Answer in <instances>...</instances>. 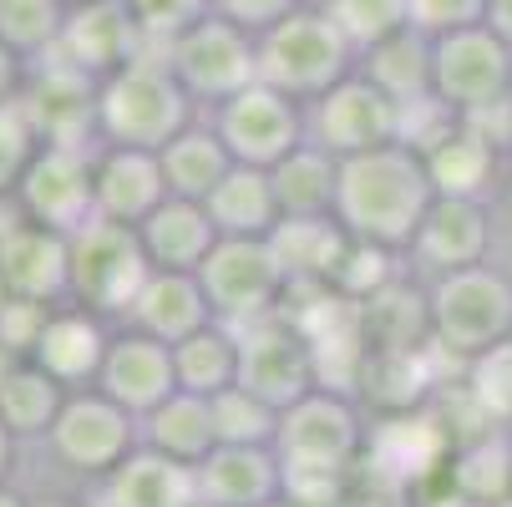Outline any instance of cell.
<instances>
[{
  "label": "cell",
  "mask_w": 512,
  "mask_h": 507,
  "mask_svg": "<svg viewBox=\"0 0 512 507\" xmlns=\"http://www.w3.org/2000/svg\"><path fill=\"white\" fill-rule=\"evenodd\" d=\"M436 203L426 158L411 142H386L376 153H360L340 163V188H335V219L355 244H376V249H411L421 234L426 213Z\"/></svg>",
  "instance_id": "cell-1"
},
{
  "label": "cell",
  "mask_w": 512,
  "mask_h": 507,
  "mask_svg": "<svg viewBox=\"0 0 512 507\" xmlns=\"http://www.w3.org/2000/svg\"><path fill=\"white\" fill-rule=\"evenodd\" d=\"M193 97L173 77L163 51H142L132 66L97 87V137L102 148L163 153L178 132L193 127Z\"/></svg>",
  "instance_id": "cell-2"
},
{
  "label": "cell",
  "mask_w": 512,
  "mask_h": 507,
  "mask_svg": "<svg viewBox=\"0 0 512 507\" xmlns=\"http://www.w3.org/2000/svg\"><path fill=\"white\" fill-rule=\"evenodd\" d=\"M355 66H360L355 46L340 36V26L315 0L259 36V82L305 107L320 102L330 87H340Z\"/></svg>",
  "instance_id": "cell-3"
},
{
  "label": "cell",
  "mask_w": 512,
  "mask_h": 507,
  "mask_svg": "<svg viewBox=\"0 0 512 507\" xmlns=\"http://www.w3.org/2000/svg\"><path fill=\"white\" fill-rule=\"evenodd\" d=\"M431 340L442 355L477 360L512 340V274L502 264H472L431 279Z\"/></svg>",
  "instance_id": "cell-4"
},
{
  "label": "cell",
  "mask_w": 512,
  "mask_h": 507,
  "mask_svg": "<svg viewBox=\"0 0 512 507\" xmlns=\"http://www.w3.org/2000/svg\"><path fill=\"white\" fill-rule=\"evenodd\" d=\"M153 264L142 254L137 229L127 224H87L82 234H71V305H82L92 315H132L142 284H148Z\"/></svg>",
  "instance_id": "cell-5"
},
{
  "label": "cell",
  "mask_w": 512,
  "mask_h": 507,
  "mask_svg": "<svg viewBox=\"0 0 512 507\" xmlns=\"http://www.w3.org/2000/svg\"><path fill=\"white\" fill-rule=\"evenodd\" d=\"M274 452L284 472H330V477L355 472L365 457V426L355 401L340 391H315L289 411H279Z\"/></svg>",
  "instance_id": "cell-6"
},
{
  "label": "cell",
  "mask_w": 512,
  "mask_h": 507,
  "mask_svg": "<svg viewBox=\"0 0 512 507\" xmlns=\"http://www.w3.org/2000/svg\"><path fill=\"white\" fill-rule=\"evenodd\" d=\"M198 284L213 305V320L244 330V325L279 310L289 274H284L269 239H218L198 269Z\"/></svg>",
  "instance_id": "cell-7"
},
{
  "label": "cell",
  "mask_w": 512,
  "mask_h": 507,
  "mask_svg": "<svg viewBox=\"0 0 512 507\" xmlns=\"http://www.w3.org/2000/svg\"><path fill=\"white\" fill-rule=\"evenodd\" d=\"M239 391L259 396L274 411H289L295 401L320 391L315 345L284 310L239 330Z\"/></svg>",
  "instance_id": "cell-8"
},
{
  "label": "cell",
  "mask_w": 512,
  "mask_h": 507,
  "mask_svg": "<svg viewBox=\"0 0 512 507\" xmlns=\"http://www.w3.org/2000/svg\"><path fill=\"white\" fill-rule=\"evenodd\" d=\"M163 56L173 66V77L183 82V92L203 107H218L259 82V36H249L244 26L224 16H203Z\"/></svg>",
  "instance_id": "cell-9"
},
{
  "label": "cell",
  "mask_w": 512,
  "mask_h": 507,
  "mask_svg": "<svg viewBox=\"0 0 512 507\" xmlns=\"http://www.w3.org/2000/svg\"><path fill=\"white\" fill-rule=\"evenodd\" d=\"M431 97L457 117L512 97V46L492 26H467L431 41Z\"/></svg>",
  "instance_id": "cell-10"
},
{
  "label": "cell",
  "mask_w": 512,
  "mask_h": 507,
  "mask_svg": "<svg viewBox=\"0 0 512 507\" xmlns=\"http://www.w3.org/2000/svg\"><path fill=\"white\" fill-rule=\"evenodd\" d=\"M46 447L61 467L102 482L107 472H117L142 447V421L132 411H122L112 396H102L97 386L71 391L56 426H51V437H46Z\"/></svg>",
  "instance_id": "cell-11"
},
{
  "label": "cell",
  "mask_w": 512,
  "mask_h": 507,
  "mask_svg": "<svg viewBox=\"0 0 512 507\" xmlns=\"http://www.w3.org/2000/svg\"><path fill=\"white\" fill-rule=\"evenodd\" d=\"M213 132L224 137V148L234 163L244 168H274L284 163L289 153L300 148V142H310V127H305V102L284 97L264 82L244 87L239 97L218 102L213 107Z\"/></svg>",
  "instance_id": "cell-12"
},
{
  "label": "cell",
  "mask_w": 512,
  "mask_h": 507,
  "mask_svg": "<svg viewBox=\"0 0 512 507\" xmlns=\"http://www.w3.org/2000/svg\"><path fill=\"white\" fill-rule=\"evenodd\" d=\"M305 127L315 148L345 163L386 148V142H401V107L355 66L340 87H330L320 102L305 107Z\"/></svg>",
  "instance_id": "cell-13"
},
{
  "label": "cell",
  "mask_w": 512,
  "mask_h": 507,
  "mask_svg": "<svg viewBox=\"0 0 512 507\" xmlns=\"http://www.w3.org/2000/svg\"><path fill=\"white\" fill-rule=\"evenodd\" d=\"M16 213L66 239L97 224V158L87 148H41L16 188Z\"/></svg>",
  "instance_id": "cell-14"
},
{
  "label": "cell",
  "mask_w": 512,
  "mask_h": 507,
  "mask_svg": "<svg viewBox=\"0 0 512 507\" xmlns=\"http://www.w3.org/2000/svg\"><path fill=\"white\" fill-rule=\"evenodd\" d=\"M97 87V77L61 61L56 51L26 66L21 102L46 148H87V137H97Z\"/></svg>",
  "instance_id": "cell-15"
},
{
  "label": "cell",
  "mask_w": 512,
  "mask_h": 507,
  "mask_svg": "<svg viewBox=\"0 0 512 507\" xmlns=\"http://www.w3.org/2000/svg\"><path fill=\"white\" fill-rule=\"evenodd\" d=\"M0 300H31V305H66L71 300V239L16 219L0 229Z\"/></svg>",
  "instance_id": "cell-16"
},
{
  "label": "cell",
  "mask_w": 512,
  "mask_h": 507,
  "mask_svg": "<svg viewBox=\"0 0 512 507\" xmlns=\"http://www.w3.org/2000/svg\"><path fill=\"white\" fill-rule=\"evenodd\" d=\"M492 244H497V213L487 203H477V198H436L406 254L421 274L442 279L452 269L487 264Z\"/></svg>",
  "instance_id": "cell-17"
},
{
  "label": "cell",
  "mask_w": 512,
  "mask_h": 507,
  "mask_svg": "<svg viewBox=\"0 0 512 507\" xmlns=\"http://www.w3.org/2000/svg\"><path fill=\"white\" fill-rule=\"evenodd\" d=\"M97 391L112 396L122 411H132L137 421L153 416L173 391H178V366H173V345L142 335V330H122L112 335V350L102 360V376H97Z\"/></svg>",
  "instance_id": "cell-18"
},
{
  "label": "cell",
  "mask_w": 512,
  "mask_h": 507,
  "mask_svg": "<svg viewBox=\"0 0 512 507\" xmlns=\"http://www.w3.org/2000/svg\"><path fill=\"white\" fill-rule=\"evenodd\" d=\"M142 51H148V41H142L127 0H92V6H77L66 16V31H61V46H56L61 61H71L97 82L117 77V71L132 66Z\"/></svg>",
  "instance_id": "cell-19"
},
{
  "label": "cell",
  "mask_w": 512,
  "mask_h": 507,
  "mask_svg": "<svg viewBox=\"0 0 512 507\" xmlns=\"http://www.w3.org/2000/svg\"><path fill=\"white\" fill-rule=\"evenodd\" d=\"M416 153L426 158V173H431L436 198H477V203L492 198L502 148H497L482 127H472L467 117H452V122L436 132L426 148H416Z\"/></svg>",
  "instance_id": "cell-20"
},
{
  "label": "cell",
  "mask_w": 512,
  "mask_h": 507,
  "mask_svg": "<svg viewBox=\"0 0 512 507\" xmlns=\"http://www.w3.org/2000/svg\"><path fill=\"white\" fill-rule=\"evenodd\" d=\"M107 350H112V335H107L102 315H92L82 305H56L36 350H31V360L46 376H56L66 391H92L97 376H102Z\"/></svg>",
  "instance_id": "cell-21"
},
{
  "label": "cell",
  "mask_w": 512,
  "mask_h": 507,
  "mask_svg": "<svg viewBox=\"0 0 512 507\" xmlns=\"http://www.w3.org/2000/svg\"><path fill=\"white\" fill-rule=\"evenodd\" d=\"M168 198L173 193H168L158 153H137V148H102L97 153V219L137 229Z\"/></svg>",
  "instance_id": "cell-22"
},
{
  "label": "cell",
  "mask_w": 512,
  "mask_h": 507,
  "mask_svg": "<svg viewBox=\"0 0 512 507\" xmlns=\"http://www.w3.org/2000/svg\"><path fill=\"white\" fill-rule=\"evenodd\" d=\"M284 492V462L274 447H213L198 467L203 507H269Z\"/></svg>",
  "instance_id": "cell-23"
},
{
  "label": "cell",
  "mask_w": 512,
  "mask_h": 507,
  "mask_svg": "<svg viewBox=\"0 0 512 507\" xmlns=\"http://www.w3.org/2000/svg\"><path fill=\"white\" fill-rule=\"evenodd\" d=\"M132 330L153 335L163 345H183L188 335H198L203 325H213V305L203 295L198 274H173V269H153L142 295L127 315Z\"/></svg>",
  "instance_id": "cell-24"
},
{
  "label": "cell",
  "mask_w": 512,
  "mask_h": 507,
  "mask_svg": "<svg viewBox=\"0 0 512 507\" xmlns=\"http://www.w3.org/2000/svg\"><path fill=\"white\" fill-rule=\"evenodd\" d=\"M102 507H203L198 472L153 447H137L117 472L102 477Z\"/></svg>",
  "instance_id": "cell-25"
},
{
  "label": "cell",
  "mask_w": 512,
  "mask_h": 507,
  "mask_svg": "<svg viewBox=\"0 0 512 507\" xmlns=\"http://www.w3.org/2000/svg\"><path fill=\"white\" fill-rule=\"evenodd\" d=\"M137 239H142V254H148L153 269H173V274H198L203 259L213 254L218 244V229L208 219L203 203H188V198H168L153 219L137 224Z\"/></svg>",
  "instance_id": "cell-26"
},
{
  "label": "cell",
  "mask_w": 512,
  "mask_h": 507,
  "mask_svg": "<svg viewBox=\"0 0 512 507\" xmlns=\"http://www.w3.org/2000/svg\"><path fill=\"white\" fill-rule=\"evenodd\" d=\"M447 497L477 507H512V431L487 426L477 437H462L447 462Z\"/></svg>",
  "instance_id": "cell-27"
},
{
  "label": "cell",
  "mask_w": 512,
  "mask_h": 507,
  "mask_svg": "<svg viewBox=\"0 0 512 507\" xmlns=\"http://www.w3.org/2000/svg\"><path fill=\"white\" fill-rule=\"evenodd\" d=\"M269 244H274L289 284H335L355 239L345 234L335 213H325V219H279Z\"/></svg>",
  "instance_id": "cell-28"
},
{
  "label": "cell",
  "mask_w": 512,
  "mask_h": 507,
  "mask_svg": "<svg viewBox=\"0 0 512 507\" xmlns=\"http://www.w3.org/2000/svg\"><path fill=\"white\" fill-rule=\"evenodd\" d=\"M208 219L218 229V239H269L279 229V198H274V183L264 168H244L234 163L229 178L208 193Z\"/></svg>",
  "instance_id": "cell-29"
},
{
  "label": "cell",
  "mask_w": 512,
  "mask_h": 507,
  "mask_svg": "<svg viewBox=\"0 0 512 507\" xmlns=\"http://www.w3.org/2000/svg\"><path fill=\"white\" fill-rule=\"evenodd\" d=\"M142 447H153L183 467H203L208 452L218 447V421H213V401L193 396V391H173L153 416H142Z\"/></svg>",
  "instance_id": "cell-30"
},
{
  "label": "cell",
  "mask_w": 512,
  "mask_h": 507,
  "mask_svg": "<svg viewBox=\"0 0 512 507\" xmlns=\"http://www.w3.org/2000/svg\"><path fill=\"white\" fill-rule=\"evenodd\" d=\"M274 198L284 219H325L335 213V188H340V158H330L315 142H300L284 163L269 168Z\"/></svg>",
  "instance_id": "cell-31"
},
{
  "label": "cell",
  "mask_w": 512,
  "mask_h": 507,
  "mask_svg": "<svg viewBox=\"0 0 512 507\" xmlns=\"http://www.w3.org/2000/svg\"><path fill=\"white\" fill-rule=\"evenodd\" d=\"M158 158H163L168 193L173 198H188V203H208V193L224 183L229 168H234V158L224 148V137L213 132V122H193L188 132H178L168 142Z\"/></svg>",
  "instance_id": "cell-32"
},
{
  "label": "cell",
  "mask_w": 512,
  "mask_h": 507,
  "mask_svg": "<svg viewBox=\"0 0 512 507\" xmlns=\"http://www.w3.org/2000/svg\"><path fill=\"white\" fill-rule=\"evenodd\" d=\"M66 396L71 391L56 376H46L36 360H21L6 376V386H0V426H6L16 442H46Z\"/></svg>",
  "instance_id": "cell-33"
},
{
  "label": "cell",
  "mask_w": 512,
  "mask_h": 507,
  "mask_svg": "<svg viewBox=\"0 0 512 507\" xmlns=\"http://www.w3.org/2000/svg\"><path fill=\"white\" fill-rule=\"evenodd\" d=\"M173 366H178V391L193 396H224L239 386V330L234 325H203L183 345H173Z\"/></svg>",
  "instance_id": "cell-34"
},
{
  "label": "cell",
  "mask_w": 512,
  "mask_h": 507,
  "mask_svg": "<svg viewBox=\"0 0 512 507\" xmlns=\"http://www.w3.org/2000/svg\"><path fill=\"white\" fill-rule=\"evenodd\" d=\"M360 71L371 77L396 107H411V102H426L431 97V36L421 31H401L391 41H381L376 51L360 56Z\"/></svg>",
  "instance_id": "cell-35"
},
{
  "label": "cell",
  "mask_w": 512,
  "mask_h": 507,
  "mask_svg": "<svg viewBox=\"0 0 512 507\" xmlns=\"http://www.w3.org/2000/svg\"><path fill=\"white\" fill-rule=\"evenodd\" d=\"M66 16V0H0V46H11L31 66L61 46Z\"/></svg>",
  "instance_id": "cell-36"
},
{
  "label": "cell",
  "mask_w": 512,
  "mask_h": 507,
  "mask_svg": "<svg viewBox=\"0 0 512 507\" xmlns=\"http://www.w3.org/2000/svg\"><path fill=\"white\" fill-rule=\"evenodd\" d=\"M315 6L340 26V36L355 46V56L376 51L381 41H391L411 26L406 0H315Z\"/></svg>",
  "instance_id": "cell-37"
},
{
  "label": "cell",
  "mask_w": 512,
  "mask_h": 507,
  "mask_svg": "<svg viewBox=\"0 0 512 507\" xmlns=\"http://www.w3.org/2000/svg\"><path fill=\"white\" fill-rule=\"evenodd\" d=\"M213 421H218V447H274L279 437V411L239 386L213 396Z\"/></svg>",
  "instance_id": "cell-38"
},
{
  "label": "cell",
  "mask_w": 512,
  "mask_h": 507,
  "mask_svg": "<svg viewBox=\"0 0 512 507\" xmlns=\"http://www.w3.org/2000/svg\"><path fill=\"white\" fill-rule=\"evenodd\" d=\"M467 391L482 411V426H502L512 431V340H502L497 350L467 360Z\"/></svg>",
  "instance_id": "cell-39"
},
{
  "label": "cell",
  "mask_w": 512,
  "mask_h": 507,
  "mask_svg": "<svg viewBox=\"0 0 512 507\" xmlns=\"http://www.w3.org/2000/svg\"><path fill=\"white\" fill-rule=\"evenodd\" d=\"M41 148H46V142H41L26 102L16 97V102L0 107V198H16V188H21V178L36 163Z\"/></svg>",
  "instance_id": "cell-40"
},
{
  "label": "cell",
  "mask_w": 512,
  "mask_h": 507,
  "mask_svg": "<svg viewBox=\"0 0 512 507\" xmlns=\"http://www.w3.org/2000/svg\"><path fill=\"white\" fill-rule=\"evenodd\" d=\"M127 11H132L142 41H148V51H168L188 26L213 16V0H127Z\"/></svg>",
  "instance_id": "cell-41"
},
{
  "label": "cell",
  "mask_w": 512,
  "mask_h": 507,
  "mask_svg": "<svg viewBox=\"0 0 512 507\" xmlns=\"http://www.w3.org/2000/svg\"><path fill=\"white\" fill-rule=\"evenodd\" d=\"M406 11H411V31L436 41V36H452L467 26H487L492 0H406Z\"/></svg>",
  "instance_id": "cell-42"
},
{
  "label": "cell",
  "mask_w": 512,
  "mask_h": 507,
  "mask_svg": "<svg viewBox=\"0 0 512 507\" xmlns=\"http://www.w3.org/2000/svg\"><path fill=\"white\" fill-rule=\"evenodd\" d=\"M300 6H310V0H213V16L244 26L249 36H264L269 26H279L284 16H295Z\"/></svg>",
  "instance_id": "cell-43"
},
{
  "label": "cell",
  "mask_w": 512,
  "mask_h": 507,
  "mask_svg": "<svg viewBox=\"0 0 512 507\" xmlns=\"http://www.w3.org/2000/svg\"><path fill=\"white\" fill-rule=\"evenodd\" d=\"M21 87H26V61H21L11 46H0V107L16 102Z\"/></svg>",
  "instance_id": "cell-44"
},
{
  "label": "cell",
  "mask_w": 512,
  "mask_h": 507,
  "mask_svg": "<svg viewBox=\"0 0 512 507\" xmlns=\"http://www.w3.org/2000/svg\"><path fill=\"white\" fill-rule=\"evenodd\" d=\"M487 26L512 46V0H492V11H487Z\"/></svg>",
  "instance_id": "cell-45"
},
{
  "label": "cell",
  "mask_w": 512,
  "mask_h": 507,
  "mask_svg": "<svg viewBox=\"0 0 512 507\" xmlns=\"http://www.w3.org/2000/svg\"><path fill=\"white\" fill-rule=\"evenodd\" d=\"M16 437H11V431L6 426H0V482H11V467H16Z\"/></svg>",
  "instance_id": "cell-46"
},
{
  "label": "cell",
  "mask_w": 512,
  "mask_h": 507,
  "mask_svg": "<svg viewBox=\"0 0 512 507\" xmlns=\"http://www.w3.org/2000/svg\"><path fill=\"white\" fill-rule=\"evenodd\" d=\"M0 507H41V502H31L21 487H11V482H0Z\"/></svg>",
  "instance_id": "cell-47"
},
{
  "label": "cell",
  "mask_w": 512,
  "mask_h": 507,
  "mask_svg": "<svg viewBox=\"0 0 512 507\" xmlns=\"http://www.w3.org/2000/svg\"><path fill=\"white\" fill-rule=\"evenodd\" d=\"M16 366H21V355H16V350H11L6 340H0V386H6V376H11Z\"/></svg>",
  "instance_id": "cell-48"
},
{
  "label": "cell",
  "mask_w": 512,
  "mask_h": 507,
  "mask_svg": "<svg viewBox=\"0 0 512 507\" xmlns=\"http://www.w3.org/2000/svg\"><path fill=\"white\" fill-rule=\"evenodd\" d=\"M431 507H477V502H462V497H442V502H431Z\"/></svg>",
  "instance_id": "cell-49"
},
{
  "label": "cell",
  "mask_w": 512,
  "mask_h": 507,
  "mask_svg": "<svg viewBox=\"0 0 512 507\" xmlns=\"http://www.w3.org/2000/svg\"><path fill=\"white\" fill-rule=\"evenodd\" d=\"M77 6H92V0H66V11H77Z\"/></svg>",
  "instance_id": "cell-50"
},
{
  "label": "cell",
  "mask_w": 512,
  "mask_h": 507,
  "mask_svg": "<svg viewBox=\"0 0 512 507\" xmlns=\"http://www.w3.org/2000/svg\"><path fill=\"white\" fill-rule=\"evenodd\" d=\"M507 239H512V213H507Z\"/></svg>",
  "instance_id": "cell-51"
},
{
  "label": "cell",
  "mask_w": 512,
  "mask_h": 507,
  "mask_svg": "<svg viewBox=\"0 0 512 507\" xmlns=\"http://www.w3.org/2000/svg\"><path fill=\"white\" fill-rule=\"evenodd\" d=\"M269 507H289V502H284V497H279V502H269Z\"/></svg>",
  "instance_id": "cell-52"
}]
</instances>
